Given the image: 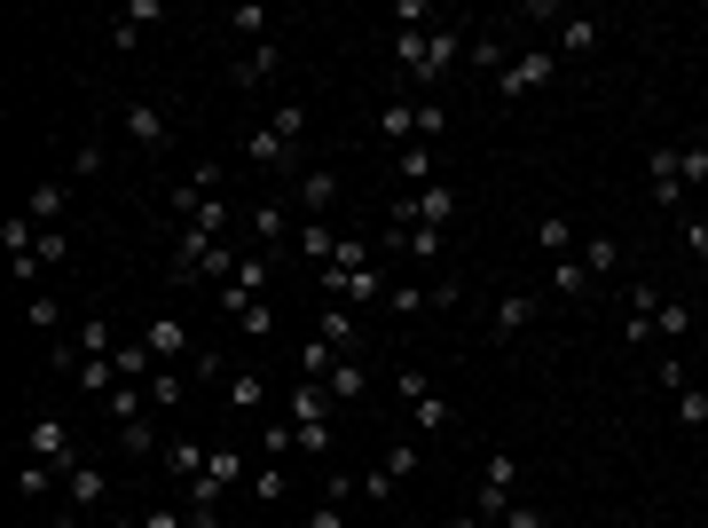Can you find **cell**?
I'll return each mask as SVG.
<instances>
[{"mask_svg": "<svg viewBox=\"0 0 708 528\" xmlns=\"http://www.w3.org/2000/svg\"><path fill=\"white\" fill-rule=\"evenodd\" d=\"M158 16H165L158 0H126V9L111 16V48H134V40H142V32H150Z\"/></svg>", "mask_w": 708, "mask_h": 528, "instance_id": "cell-17", "label": "cell"}, {"mask_svg": "<svg viewBox=\"0 0 708 528\" xmlns=\"http://www.w3.org/2000/svg\"><path fill=\"white\" fill-rule=\"evenodd\" d=\"M433 308V284H394L386 292V316H425Z\"/></svg>", "mask_w": 708, "mask_h": 528, "instance_id": "cell-37", "label": "cell"}, {"mask_svg": "<svg viewBox=\"0 0 708 528\" xmlns=\"http://www.w3.org/2000/svg\"><path fill=\"white\" fill-rule=\"evenodd\" d=\"M119 386H126V379H119L111 355H87V363H79V394H119Z\"/></svg>", "mask_w": 708, "mask_h": 528, "instance_id": "cell-32", "label": "cell"}, {"mask_svg": "<svg viewBox=\"0 0 708 528\" xmlns=\"http://www.w3.org/2000/svg\"><path fill=\"white\" fill-rule=\"evenodd\" d=\"M646 182H654V206H661V213L685 206V167H678V150H646Z\"/></svg>", "mask_w": 708, "mask_h": 528, "instance_id": "cell-7", "label": "cell"}, {"mask_svg": "<svg viewBox=\"0 0 708 528\" xmlns=\"http://www.w3.org/2000/svg\"><path fill=\"white\" fill-rule=\"evenodd\" d=\"M449 221H457V182L394 189V221H386V229H449Z\"/></svg>", "mask_w": 708, "mask_h": 528, "instance_id": "cell-2", "label": "cell"}, {"mask_svg": "<svg viewBox=\"0 0 708 528\" xmlns=\"http://www.w3.org/2000/svg\"><path fill=\"white\" fill-rule=\"evenodd\" d=\"M520 505V457H481V498H472V513H481L488 528H504V513Z\"/></svg>", "mask_w": 708, "mask_h": 528, "instance_id": "cell-3", "label": "cell"}, {"mask_svg": "<svg viewBox=\"0 0 708 528\" xmlns=\"http://www.w3.org/2000/svg\"><path fill=\"white\" fill-rule=\"evenodd\" d=\"M291 245H299V260L331 269V253H339V229H331V221H299V229H291Z\"/></svg>", "mask_w": 708, "mask_h": 528, "instance_id": "cell-19", "label": "cell"}, {"mask_svg": "<svg viewBox=\"0 0 708 528\" xmlns=\"http://www.w3.org/2000/svg\"><path fill=\"white\" fill-rule=\"evenodd\" d=\"M544 284L559 292V300H575V292L591 284V269H583V253H567V260H551V269H544Z\"/></svg>", "mask_w": 708, "mask_h": 528, "instance_id": "cell-31", "label": "cell"}, {"mask_svg": "<svg viewBox=\"0 0 708 528\" xmlns=\"http://www.w3.org/2000/svg\"><path fill=\"white\" fill-rule=\"evenodd\" d=\"M693 332V308L685 300H661V316H654V340H685Z\"/></svg>", "mask_w": 708, "mask_h": 528, "instance_id": "cell-40", "label": "cell"}, {"mask_svg": "<svg viewBox=\"0 0 708 528\" xmlns=\"http://www.w3.org/2000/svg\"><path fill=\"white\" fill-rule=\"evenodd\" d=\"M268 126H276V135L299 150V143H308V103H276V111H268Z\"/></svg>", "mask_w": 708, "mask_h": 528, "instance_id": "cell-35", "label": "cell"}, {"mask_svg": "<svg viewBox=\"0 0 708 528\" xmlns=\"http://www.w3.org/2000/svg\"><path fill=\"white\" fill-rule=\"evenodd\" d=\"M678 426H685V434H700V426H708V394H700V386L678 394Z\"/></svg>", "mask_w": 708, "mask_h": 528, "instance_id": "cell-46", "label": "cell"}, {"mask_svg": "<svg viewBox=\"0 0 708 528\" xmlns=\"http://www.w3.org/2000/svg\"><path fill=\"white\" fill-rule=\"evenodd\" d=\"M119 450L134 457V466H158V457H165V442H158V426H150V418H134V426H119Z\"/></svg>", "mask_w": 708, "mask_h": 528, "instance_id": "cell-20", "label": "cell"}, {"mask_svg": "<svg viewBox=\"0 0 708 528\" xmlns=\"http://www.w3.org/2000/svg\"><path fill=\"white\" fill-rule=\"evenodd\" d=\"M103 528H142V520H103Z\"/></svg>", "mask_w": 708, "mask_h": 528, "instance_id": "cell-63", "label": "cell"}, {"mask_svg": "<svg viewBox=\"0 0 708 528\" xmlns=\"http://www.w3.org/2000/svg\"><path fill=\"white\" fill-rule=\"evenodd\" d=\"M126 135L142 150H165V143H174V119H165L158 103H126Z\"/></svg>", "mask_w": 708, "mask_h": 528, "instance_id": "cell-14", "label": "cell"}, {"mask_svg": "<svg viewBox=\"0 0 708 528\" xmlns=\"http://www.w3.org/2000/svg\"><path fill=\"white\" fill-rule=\"evenodd\" d=\"M245 229H252V245L268 253V245H284V237H291V229H299V221H291V213L276 206V197H260V206L245 213Z\"/></svg>", "mask_w": 708, "mask_h": 528, "instance_id": "cell-15", "label": "cell"}, {"mask_svg": "<svg viewBox=\"0 0 708 528\" xmlns=\"http://www.w3.org/2000/svg\"><path fill=\"white\" fill-rule=\"evenodd\" d=\"M291 206L299 213H331V206H339V174H331V167H299V197H291Z\"/></svg>", "mask_w": 708, "mask_h": 528, "instance_id": "cell-10", "label": "cell"}, {"mask_svg": "<svg viewBox=\"0 0 708 528\" xmlns=\"http://www.w3.org/2000/svg\"><path fill=\"white\" fill-rule=\"evenodd\" d=\"M472 63H481V72L496 79L504 63H512V48H504V32H481V40H472Z\"/></svg>", "mask_w": 708, "mask_h": 528, "instance_id": "cell-39", "label": "cell"}, {"mask_svg": "<svg viewBox=\"0 0 708 528\" xmlns=\"http://www.w3.org/2000/svg\"><path fill=\"white\" fill-rule=\"evenodd\" d=\"M63 505H72L79 520H95V513L111 505V474L87 466V457H79V466H63Z\"/></svg>", "mask_w": 708, "mask_h": 528, "instance_id": "cell-5", "label": "cell"}, {"mask_svg": "<svg viewBox=\"0 0 708 528\" xmlns=\"http://www.w3.org/2000/svg\"><path fill=\"white\" fill-rule=\"evenodd\" d=\"M449 528H488V520H481V513H464V520H449Z\"/></svg>", "mask_w": 708, "mask_h": 528, "instance_id": "cell-62", "label": "cell"}, {"mask_svg": "<svg viewBox=\"0 0 708 528\" xmlns=\"http://www.w3.org/2000/svg\"><path fill=\"white\" fill-rule=\"evenodd\" d=\"M284 410H291V426H323V410H331V386H323V379H299V386L284 394Z\"/></svg>", "mask_w": 708, "mask_h": 528, "instance_id": "cell-18", "label": "cell"}, {"mask_svg": "<svg viewBox=\"0 0 708 528\" xmlns=\"http://www.w3.org/2000/svg\"><path fill=\"white\" fill-rule=\"evenodd\" d=\"M142 340H150L158 363H189V355H197V340H189V323H182V316H150V332H142Z\"/></svg>", "mask_w": 708, "mask_h": 528, "instance_id": "cell-9", "label": "cell"}, {"mask_svg": "<svg viewBox=\"0 0 708 528\" xmlns=\"http://www.w3.org/2000/svg\"><path fill=\"white\" fill-rule=\"evenodd\" d=\"M276 72H284V48L276 40H252L245 56H236V87H268Z\"/></svg>", "mask_w": 708, "mask_h": 528, "instance_id": "cell-13", "label": "cell"}, {"mask_svg": "<svg viewBox=\"0 0 708 528\" xmlns=\"http://www.w3.org/2000/svg\"><path fill=\"white\" fill-rule=\"evenodd\" d=\"M24 213L40 221V229H63V213H72V182H40L24 197Z\"/></svg>", "mask_w": 708, "mask_h": 528, "instance_id": "cell-16", "label": "cell"}, {"mask_svg": "<svg viewBox=\"0 0 708 528\" xmlns=\"http://www.w3.org/2000/svg\"><path fill=\"white\" fill-rule=\"evenodd\" d=\"M0 245H9V260L40 253V221H32V213H9V221H0Z\"/></svg>", "mask_w": 708, "mask_h": 528, "instance_id": "cell-29", "label": "cell"}, {"mask_svg": "<svg viewBox=\"0 0 708 528\" xmlns=\"http://www.w3.org/2000/svg\"><path fill=\"white\" fill-rule=\"evenodd\" d=\"M323 386H331V403H362V394H370V371H362L355 355H339V363H331V379H323Z\"/></svg>", "mask_w": 708, "mask_h": 528, "instance_id": "cell-21", "label": "cell"}, {"mask_svg": "<svg viewBox=\"0 0 708 528\" xmlns=\"http://www.w3.org/2000/svg\"><path fill=\"white\" fill-rule=\"evenodd\" d=\"M394 394H401V403H425L433 379H425V371H394Z\"/></svg>", "mask_w": 708, "mask_h": 528, "instance_id": "cell-56", "label": "cell"}, {"mask_svg": "<svg viewBox=\"0 0 708 528\" xmlns=\"http://www.w3.org/2000/svg\"><path fill=\"white\" fill-rule=\"evenodd\" d=\"M386 245L401 260H442V229H386Z\"/></svg>", "mask_w": 708, "mask_h": 528, "instance_id": "cell-24", "label": "cell"}, {"mask_svg": "<svg viewBox=\"0 0 708 528\" xmlns=\"http://www.w3.org/2000/svg\"><path fill=\"white\" fill-rule=\"evenodd\" d=\"M654 379H661L669 394H685V363H678V355H661V363H654Z\"/></svg>", "mask_w": 708, "mask_h": 528, "instance_id": "cell-58", "label": "cell"}, {"mask_svg": "<svg viewBox=\"0 0 708 528\" xmlns=\"http://www.w3.org/2000/svg\"><path fill=\"white\" fill-rule=\"evenodd\" d=\"M394 63L410 72V87H433L457 63V24H442V32H394Z\"/></svg>", "mask_w": 708, "mask_h": 528, "instance_id": "cell-1", "label": "cell"}, {"mask_svg": "<svg viewBox=\"0 0 708 528\" xmlns=\"http://www.w3.org/2000/svg\"><path fill=\"white\" fill-rule=\"evenodd\" d=\"M410 410H418V426H425V434H449V418H457V410L442 403V394H425V403H410Z\"/></svg>", "mask_w": 708, "mask_h": 528, "instance_id": "cell-47", "label": "cell"}, {"mask_svg": "<svg viewBox=\"0 0 708 528\" xmlns=\"http://www.w3.org/2000/svg\"><path fill=\"white\" fill-rule=\"evenodd\" d=\"M284 489H291V474L276 466V457H268V466L252 474V498H260V505H284Z\"/></svg>", "mask_w": 708, "mask_h": 528, "instance_id": "cell-38", "label": "cell"}, {"mask_svg": "<svg viewBox=\"0 0 708 528\" xmlns=\"http://www.w3.org/2000/svg\"><path fill=\"white\" fill-rule=\"evenodd\" d=\"M236 213L221 206V197H206V206H197V221H182V229H206V237H221V229H228Z\"/></svg>", "mask_w": 708, "mask_h": 528, "instance_id": "cell-49", "label": "cell"}, {"mask_svg": "<svg viewBox=\"0 0 708 528\" xmlns=\"http://www.w3.org/2000/svg\"><path fill=\"white\" fill-rule=\"evenodd\" d=\"M378 135H386L394 150H410V143H418V103H401V95H394V103L378 111Z\"/></svg>", "mask_w": 708, "mask_h": 528, "instance_id": "cell-22", "label": "cell"}, {"mask_svg": "<svg viewBox=\"0 0 708 528\" xmlns=\"http://www.w3.org/2000/svg\"><path fill=\"white\" fill-rule=\"evenodd\" d=\"M433 24V0H394V32H425Z\"/></svg>", "mask_w": 708, "mask_h": 528, "instance_id": "cell-48", "label": "cell"}, {"mask_svg": "<svg viewBox=\"0 0 708 528\" xmlns=\"http://www.w3.org/2000/svg\"><path fill=\"white\" fill-rule=\"evenodd\" d=\"M63 260H72V237H63V229H40V269H63Z\"/></svg>", "mask_w": 708, "mask_h": 528, "instance_id": "cell-53", "label": "cell"}, {"mask_svg": "<svg viewBox=\"0 0 708 528\" xmlns=\"http://www.w3.org/2000/svg\"><path fill=\"white\" fill-rule=\"evenodd\" d=\"M442 126H449L442 103H433V95H418V143H442Z\"/></svg>", "mask_w": 708, "mask_h": 528, "instance_id": "cell-52", "label": "cell"}, {"mask_svg": "<svg viewBox=\"0 0 708 528\" xmlns=\"http://www.w3.org/2000/svg\"><path fill=\"white\" fill-rule=\"evenodd\" d=\"M24 457H40V466H79L72 426H63L55 410H40V418H32V434H24Z\"/></svg>", "mask_w": 708, "mask_h": 528, "instance_id": "cell-6", "label": "cell"}, {"mask_svg": "<svg viewBox=\"0 0 708 528\" xmlns=\"http://www.w3.org/2000/svg\"><path fill=\"white\" fill-rule=\"evenodd\" d=\"M79 355H119V332H111V316H79Z\"/></svg>", "mask_w": 708, "mask_h": 528, "instance_id": "cell-33", "label": "cell"}, {"mask_svg": "<svg viewBox=\"0 0 708 528\" xmlns=\"http://www.w3.org/2000/svg\"><path fill=\"white\" fill-rule=\"evenodd\" d=\"M206 457H213V450H197V442H165V457H158V466H165V474H174V481L189 489L197 474H206Z\"/></svg>", "mask_w": 708, "mask_h": 528, "instance_id": "cell-25", "label": "cell"}, {"mask_svg": "<svg viewBox=\"0 0 708 528\" xmlns=\"http://www.w3.org/2000/svg\"><path fill=\"white\" fill-rule=\"evenodd\" d=\"M630 316L654 323V316H661V292H654V284H630Z\"/></svg>", "mask_w": 708, "mask_h": 528, "instance_id": "cell-57", "label": "cell"}, {"mask_svg": "<svg viewBox=\"0 0 708 528\" xmlns=\"http://www.w3.org/2000/svg\"><path fill=\"white\" fill-rule=\"evenodd\" d=\"M103 418H111V426L150 418V386H119V394H103Z\"/></svg>", "mask_w": 708, "mask_h": 528, "instance_id": "cell-28", "label": "cell"}, {"mask_svg": "<svg viewBox=\"0 0 708 528\" xmlns=\"http://www.w3.org/2000/svg\"><path fill=\"white\" fill-rule=\"evenodd\" d=\"M598 40H606L598 16H567V24H559V56H591Z\"/></svg>", "mask_w": 708, "mask_h": 528, "instance_id": "cell-26", "label": "cell"}, {"mask_svg": "<svg viewBox=\"0 0 708 528\" xmlns=\"http://www.w3.org/2000/svg\"><path fill=\"white\" fill-rule=\"evenodd\" d=\"M394 489H401V474H394V466H386V457H378V466H370V474H362V498H370V505H386V498H394Z\"/></svg>", "mask_w": 708, "mask_h": 528, "instance_id": "cell-45", "label": "cell"}, {"mask_svg": "<svg viewBox=\"0 0 708 528\" xmlns=\"http://www.w3.org/2000/svg\"><path fill=\"white\" fill-rule=\"evenodd\" d=\"M551 72H559V48H520V56L496 72V103H520V95H535Z\"/></svg>", "mask_w": 708, "mask_h": 528, "instance_id": "cell-4", "label": "cell"}, {"mask_svg": "<svg viewBox=\"0 0 708 528\" xmlns=\"http://www.w3.org/2000/svg\"><path fill=\"white\" fill-rule=\"evenodd\" d=\"M394 174H401V189H425V182H442V174H433V143H410V150H394Z\"/></svg>", "mask_w": 708, "mask_h": 528, "instance_id": "cell-23", "label": "cell"}, {"mask_svg": "<svg viewBox=\"0 0 708 528\" xmlns=\"http://www.w3.org/2000/svg\"><path fill=\"white\" fill-rule=\"evenodd\" d=\"M236 332H252V340H268V332H276V308H268V300H252L245 316H236Z\"/></svg>", "mask_w": 708, "mask_h": 528, "instance_id": "cell-51", "label": "cell"}, {"mask_svg": "<svg viewBox=\"0 0 708 528\" xmlns=\"http://www.w3.org/2000/svg\"><path fill=\"white\" fill-rule=\"evenodd\" d=\"M299 457H331V418L323 426H299Z\"/></svg>", "mask_w": 708, "mask_h": 528, "instance_id": "cell-55", "label": "cell"}, {"mask_svg": "<svg viewBox=\"0 0 708 528\" xmlns=\"http://www.w3.org/2000/svg\"><path fill=\"white\" fill-rule=\"evenodd\" d=\"M685 245H693V253L708 260V221H685Z\"/></svg>", "mask_w": 708, "mask_h": 528, "instance_id": "cell-60", "label": "cell"}, {"mask_svg": "<svg viewBox=\"0 0 708 528\" xmlns=\"http://www.w3.org/2000/svg\"><path fill=\"white\" fill-rule=\"evenodd\" d=\"M331 363H339V347H331V340H308V347H299V379H331Z\"/></svg>", "mask_w": 708, "mask_h": 528, "instance_id": "cell-41", "label": "cell"}, {"mask_svg": "<svg viewBox=\"0 0 708 528\" xmlns=\"http://www.w3.org/2000/svg\"><path fill=\"white\" fill-rule=\"evenodd\" d=\"M228 32H236V40H268V9H252V0H245V9H228Z\"/></svg>", "mask_w": 708, "mask_h": 528, "instance_id": "cell-42", "label": "cell"}, {"mask_svg": "<svg viewBox=\"0 0 708 528\" xmlns=\"http://www.w3.org/2000/svg\"><path fill=\"white\" fill-rule=\"evenodd\" d=\"M535 316H544V300H535V292H496V340H520Z\"/></svg>", "mask_w": 708, "mask_h": 528, "instance_id": "cell-12", "label": "cell"}, {"mask_svg": "<svg viewBox=\"0 0 708 528\" xmlns=\"http://www.w3.org/2000/svg\"><path fill=\"white\" fill-rule=\"evenodd\" d=\"M315 340H331L339 355H355V347H362V323H355V308H347V300H323V316H315Z\"/></svg>", "mask_w": 708, "mask_h": 528, "instance_id": "cell-11", "label": "cell"}, {"mask_svg": "<svg viewBox=\"0 0 708 528\" xmlns=\"http://www.w3.org/2000/svg\"><path fill=\"white\" fill-rule=\"evenodd\" d=\"M245 158H252L260 174H291V167H299V150H291V143H284V135H276L268 119H260L252 135H245Z\"/></svg>", "mask_w": 708, "mask_h": 528, "instance_id": "cell-8", "label": "cell"}, {"mask_svg": "<svg viewBox=\"0 0 708 528\" xmlns=\"http://www.w3.org/2000/svg\"><path fill=\"white\" fill-rule=\"evenodd\" d=\"M678 167H685V189H700V182H708V143H685Z\"/></svg>", "mask_w": 708, "mask_h": 528, "instance_id": "cell-50", "label": "cell"}, {"mask_svg": "<svg viewBox=\"0 0 708 528\" xmlns=\"http://www.w3.org/2000/svg\"><path fill=\"white\" fill-rule=\"evenodd\" d=\"M189 386H197V379L182 371V363H158V371H150V403H182Z\"/></svg>", "mask_w": 708, "mask_h": 528, "instance_id": "cell-34", "label": "cell"}, {"mask_svg": "<svg viewBox=\"0 0 708 528\" xmlns=\"http://www.w3.org/2000/svg\"><path fill=\"white\" fill-rule=\"evenodd\" d=\"M535 245H544L551 260H567V253H575V221H567V213H544V221H535Z\"/></svg>", "mask_w": 708, "mask_h": 528, "instance_id": "cell-30", "label": "cell"}, {"mask_svg": "<svg viewBox=\"0 0 708 528\" xmlns=\"http://www.w3.org/2000/svg\"><path fill=\"white\" fill-rule=\"evenodd\" d=\"M221 394H228V410H260V403H268V379H260V371H228Z\"/></svg>", "mask_w": 708, "mask_h": 528, "instance_id": "cell-27", "label": "cell"}, {"mask_svg": "<svg viewBox=\"0 0 708 528\" xmlns=\"http://www.w3.org/2000/svg\"><path fill=\"white\" fill-rule=\"evenodd\" d=\"M504 528H551V520H544V513H535V505H527V498H520V505H512V513H504Z\"/></svg>", "mask_w": 708, "mask_h": 528, "instance_id": "cell-59", "label": "cell"}, {"mask_svg": "<svg viewBox=\"0 0 708 528\" xmlns=\"http://www.w3.org/2000/svg\"><path fill=\"white\" fill-rule=\"evenodd\" d=\"M16 489H24V498H48V489H55V474L40 466V457H16Z\"/></svg>", "mask_w": 708, "mask_h": 528, "instance_id": "cell-44", "label": "cell"}, {"mask_svg": "<svg viewBox=\"0 0 708 528\" xmlns=\"http://www.w3.org/2000/svg\"><path fill=\"white\" fill-rule=\"evenodd\" d=\"M583 269H591V277H614V269H622V237H591V245H583Z\"/></svg>", "mask_w": 708, "mask_h": 528, "instance_id": "cell-36", "label": "cell"}, {"mask_svg": "<svg viewBox=\"0 0 708 528\" xmlns=\"http://www.w3.org/2000/svg\"><path fill=\"white\" fill-rule=\"evenodd\" d=\"M331 269H347V277H355V269H370V245H362V237H339V253H331Z\"/></svg>", "mask_w": 708, "mask_h": 528, "instance_id": "cell-54", "label": "cell"}, {"mask_svg": "<svg viewBox=\"0 0 708 528\" xmlns=\"http://www.w3.org/2000/svg\"><path fill=\"white\" fill-rule=\"evenodd\" d=\"M32 332H63V300H55V292H32Z\"/></svg>", "mask_w": 708, "mask_h": 528, "instance_id": "cell-43", "label": "cell"}, {"mask_svg": "<svg viewBox=\"0 0 708 528\" xmlns=\"http://www.w3.org/2000/svg\"><path fill=\"white\" fill-rule=\"evenodd\" d=\"M308 528H347V520H339V505H315V513H308Z\"/></svg>", "mask_w": 708, "mask_h": 528, "instance_id": "cell-61", "label": "cell"}]
</instances>
